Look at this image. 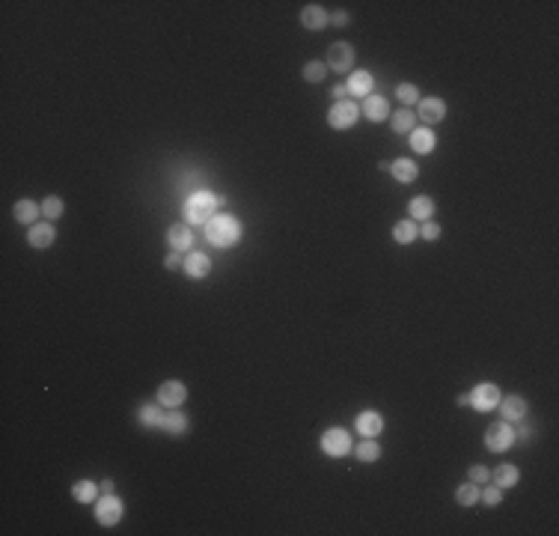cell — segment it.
<instances>
[{"label":"cell","instance_id":"cell-1","mask_svg":"<svg viewBox=\"0 0 559 536\" xmlns=\"http://www.w3.org/2000/svg\"><path fill=\"white\" fill-rule=\"evenodd\" d=\"M244 235V226H241V218H235V214H214V218L206 224V238L208 245L214 247H235L238 242H241Z\"/></svg>","mask_w":559,"mask_h":536},{"label":"cell","instance_id":"cell-2","mask_svg":"<svg viewBox=\"0 0 559 536\" xmlns=\"http://www.w3.org/2000/svg\"><path fill=\"white\" fill-rule=\"evenodd\" d=\"M223 206V197H218L214 191H194L187 200H185V206H182V218L187 221V224H208L214 214H218V209Z\"/></svg>","mask_w":559,"mask_h":536},{"label":"cell","instance_id":"cell-3","mask_svg":"<svg viewBox=\"0 0 559 536\" xmlns=\"http://www.w3.org/2000/svg\"><path fill=\"white\" fill-rule=\"evenodd\" d=\"M318 447H321V453H327V456H333V459L348 456V453H351V432H348V429H342V426H330V429L321 432Z\"/></svg>","mask_w":559,"mask_h":536},{"label":"cell","instance_id":"cell-4","mask_svg":"<svg viewBox=\"0 0 559 536\" xmlns=\"http://www.w3.org/2000/svg\"><path fill=\"white\" fill-rule=\"evenodd\" d=\"M92 507H95V521H99L101 528H113V524H119L125 516V504H122V497H116V492L99 495V500H95Z\"/></svg>","mask_w":559,"mask_h":536},{"label":"cell","instance_id":"cell-5","mask_svg":"<svg viewBox=\"0 0 559 536\" xmlns=\"http://www.w3.org/2000/svg\"><path fill=\"white\" fill-rule=\"evenodd\" d=\"M485 447L491 453H506L515 447V426L506 420H497L485 429Z\"/></svg>","mask_w":559,"mask_h":536},{"label":"cell","instance_id":"cell-6","mask_svg":"<svg viewBox=\"0 0 559 536\" xmlns=\"http://www.w3.org/2000/svg\"><path fill=\"white\" fill-rule=\"evenodd\" d=\"M357 116H360V104L345 99V102H337L327 111V125L337 128V131H348V128L357 125Z\"/></svg>","mask_w":559,"mask_h":536},{"label":"cell","instance_id":"cell-7","mask_svg":"<svg viewBox=\"0 0 559 536\" xmlns=\"http://www.w3.org/2000/svg\"><path fill=\"white\" fill-rule=\"evenodd\" d=\"M354 45L351 42H333L327 48V66L333 71H339V75H348V71H354Z\"/></svg>","mask_w":559,"mask_h":536},{"label":"cell","instance_id":"cell-8","mask_svg":"<svg viewBox=\"0 0 559 536\" xmlns=\"http://www.w3.org/2000/svg\"><path fill=\"white\" fill-rule=\"evenodd\" d=\"M500 397H503V393H500V387L494 385V381H482V385H476L470 390V405L476 411H494Z\"/></svg>","mask_w":559,"mask_h":536},{"label":"cell","instance_id":"cell-9","mask_svg":"<svg viewBox=\"0 0 559 536\" xmlns=\"http://www.w3.org/2000/svg\"><path fill=\"white\" fill-rule=\"evenodd\" d=\"M497 411H500V417H503L506 423H521V420H527L530 405H527L523 397H518V393H509V397H500Z\"/></svg>","mask_w":559,"mask_h":536},{"label":"cell","instance_id":"cell-10","mask_svg":"<svg viewBox=\"0 0 559 536\" xmlns=\"http://www.w3.org/2000/svg\"><path fill=\"white\" fill-rule=\"evenodd\" d=\"M187 399V385L178 378H167L158 385V402L164 408H178V405H185Z\"/></svg>","mask_w":559,"mask_h":536},{"label":"cell","instance_id":"cell-11","mask_svg":"<svg viewBox=\"0 0 559 536\" xmlns=\"http://www.w3.org/2000/svg\"><path fill=\"white\" fill-rule=\"evenodd\" d=\"M446 119V102L437 99V95H428V99H420V114H416V123L428 125H437Z\"/></svg>","mask_w":559,"mask_h":536},{"label":"cell","instance_id":"cell-12","mask_svg":"<svg viewBox=\"0 0 559 536\" xmlns=\"http://www.w3.org/2000/svg\"><path fill=\"white\" fill-rule=\"evenodd\" d=\"M167 242H170V247L176 250V254H190L194 250V230H190V224H173L170 230H167Z\"/></svg>","mask_w":559,"mask_h":536},{"label":"cell","instance_id":"cell-13","mask_svg":"<svg viewBox=\"0 0 559 536\" xmlns=\"http://www.w3.org/2000/svg\"><path fill=\"white\" fill-rule=\"evenodd\" d=\"M354 429H357V435H363V438H378L381 432H384V417L372 408H366V411L357 414Z\"/></svg>","mask_w":559,"mask_h":536},{"label":"cell","instance_id":"cell-14","mask_svg":"<svg viewBox=\"0 0 559 536\" xmlns=\"http://www.w3.org/2000/svg\"><path fill=\"white\" fill-rule=\"evenodd\" d=\"M185 277H190V280H202V277H208L211 274V259H208V254H202V250H190V254L185 256Z\"/></svg>","mask_w":559,"mask_h":536},{"label":"cell","instance_id":"cell-15","mask_svg":"<svg viewBox=\"0 0 559 536\" xmlns=\"http://www.w3.org/2000/svg\"><path fill=\"white\" fill-rule=\"evenodd\" d=\"M54 238H57V230H54V224H51V221H39V224H33V226H30V233H27V242H30L33 250H48V247L54 245Z\"/></svg>","mask_w":559,"mask_h":536},{"label":"cell","instance_id":"cell-16","mask_svg":"<svg viewBox=\"0 0 559 536\" xmlns=\"http://www.w3.org/2000/svg\"><path fill=\"white\" fill-rule=\"evenodd\" d=\"M360 114H363L366 119H372V123H381V119H390V102H387L381 92H372V95H366V99H363Z\"/></svg>","mask_w":559,"mask_h":536},{"label":"cell","instance_id":"cell-17","mask_svg":"<svg viewBox=\"0 0 559 536\" xmlns=\"http://www.w3.org/2000/svg\"><path fill=\"white\" fill-rule=\"evenodd\" d=\"M408 137H411V149H413L416 155H432V152H434V143H437V137H434V131H432V128L416 125Z\"/></svg>","mask_w":559,"mask_h":536},{"label":"cell","instance_id":"cell-18","mask_svg":"<svg viewBox=\"0 0 559 536\" xmlns=\"http://www.w3.org/2000/svg\"><path fill=\"white\" fill-rule=\"evenodd\" d=\"M491 483L500 486V488H515V486L521 483V471H518V465H511V462H500L497 468L491 471Z\"/></svg>","mask_w":559,"mask_h":536},{"label":"cell","instance_id":"cell-19","mask_svg":"<svg viewBox=\"0 0 559 536\" xmlns=\"http://www.w3.org/2000/svg\"><path fill=\"white\" fill-rule=\"evenodd\" d=\"M327 21H330V15H327V9H325V6L309 4V6L301 9V24H304L306 30H325V27H327Z\"/></svg>","mask_w":559,"mask_h":536},{"label":"cell","instance_id":"cell-20","mask_svg":"<svg viewBox=\"0 0 559 536\" xmlns=\"http://www.w3.org/2000/svg\"><path fill=\"white\" fill-rule=\"evenodd\" d=\"M161 429L167 435H173V438H182V435H187V429H190V420H187V414L185 411H176V408H170L164 414V423H161Z\"/></svg>","mask_w":559,"mask_h":536},{"label":"cell","instance_id":"cell-21","mask_svg":"<svg viewBox=\"0 0 559 536\" xmlns=\"http://www.w3.org/2000/svg\"><path fill=\"white\" fill-rule=\"evenodd\" d=\"M345 87H348V95H372V87H375V78L369 75L366 69H357V71H351V78L345 81Z\"/></svg>","mask_w":559,"mask_h":536},{"label":"cell","instance_id":"cell-22","mask_svg":"<svg viewBox=\"0 0 559 536\" xmlns=\"http://www.w3.org/2000/svg\"><path fill=\"white\" fill-rule=\"evenodd\" d=\"M390 173H392V179H396V182L411 185L413 179L420 176V164H416L413 158H399V161L390 164Z\"/></svg>","mask_w":559,"mask_h":536},{"label":"cell","instance_id":"cell-23","mask_svg":"<svg viewBox=\"0 0 559 536\" xmlns=\"http://www.w3.org/2000/svg\"><path fill=\"white\" fill-rule=\"evenodd\" d=\"M12 214H15V221L18 224H36L39 221V214H42V206L36 200H18L15 206H12Z\"/></svg>","mask_w":559,"mask_h":536},{"label":"cell","instance_id":"cell-24","mask_svg":"<svg viewBox=\"0 0 559 536\" xmlns=\"http://www.w3.org/2000/svg\"><path fill=\"white\" fill-rule=\"evenodd\" d=\"M161 408H164L161 402H146V405H140V408H137V420H140L143 426H149V429H161L164 414H167V411H161Z\"/></svg>","mask_w":559,"mask_h":536},{"label":"cell","instance_id":"cell-25","mask_svg":"<svg viewBox=\"0 0 559 536\" xmlns=\"http://www.w3.org/2000/svg\"><path fill=\"white\" fill-rule=\"evenodd\" d=\"M99 495H101V486L92 483V480H78L75 486H71V497L80 500V504H87V507H92L95 500H99Z\"/></svg>","mask_w":559,"mask_h":536},{"label":"cell","instance_id":"cell-26","mask_svg":"<svg viewBox=\"0 0 559 536\" xmlns=\"http://www.w3.org/2000/svg\"><path fill=\"white\" fill-rule=\"evenodd\" d=\"M390 128H392V135H411V131L416 128V114L411 111V107H402V111H396L390 116Z\"/></svg>","mask_w":559,"mask_h":536},{"label":"cell","instance_id":"cell-27","mask_svg":"<svg viewBox=\"0 0 559 536\" xmlns=\"http://www.w3.org/2000/svg\"><path fill=\"white\" fill-rule=\"evenodd\" d=\"M408 212H411L413 221H432V214H434V200L428 197V194H416V197L408 202Z\"/></svg>","mask_w":559,"mask_h":536},{"label":"cell","instance_id":"cell-28","mask_svg":"<svg viewBox=\"0 0 559 536\" xmlns=\"http://www.w3.org/2000/svg\"><path fill=\"white\" fill-rule=\"evenodd\" d=\"M416 235H420V224H416L413 218L396 221V226H392V242L396 245H411Z\"/></svg>","mask_w":559,"mask_h":536},{"label":"cell","instance_id":"cell-29","mask_svg":"<svg viewBox=\"0 0 559 536\" xmlns=\"http://www.w3.org/2000/svg\"><path fill=\"white\" fill-rule=\"evenodd\" d=\"M354 459L357 462H366V465L369 462H378L381 459V444H378L375 438H363L360 444L354 447Z\"/></svg>","mask_w":559,"mask_h":536},{"label":"cell","instance_id":"cell-30","mask_svg":"<svg viewBox=\"0 0 559 536\" xmlns=\"http://www.w3.org/2000/svg\"><path fill=\"white\" fill-rule=\"evenodd\" d=\"M479 497H482V488L476 486V483H461L458 488H455V500H458V507H476L479 504Z\"/></svg>","mask_w":559,"mask_h":536},{"label":"cell","instance_id":"cell-31","mask_svg":"<svg viewBox=\"0 0 559 536\" xmlns=\"http://www.w3.org/2000/svg\"><path fill=\"white\" fill-rule=\"evenodd\" d=\"M301 75L309 83H321V81L327 78V63H321V60H309V63L301 69Z\"/></svg>","mask_w":559,"mask_h":536},{"label":"cell","instance_id":"cell-32","mask_svg":"<svg viewBox=\"0 0 559 536\" xmlns=\"http://www.w3.org/2000/svg\"><path fill=\"white\" fill-rule=\"evenodd\" d=\"M396 99L404 104V107H411V104H420V87H416V83H399L396 87Z\"/></svg>","mask_w":559,"mask_h":536},{"label":"cell","instance_id":"cell-33","mask_svg":"<svg viewBox=\"0 0 559 536\" xmlns=\"http://www.w3.org/2000/svg\"><path fill=\"white\" fill-rule=\"evenodd\" d=\"M63 212H66V206H63V200H59L57 194H51V197L42 200V218H45V221H57Z\"/></svg>","mask_w":559,"mask_h":536},{"label":"cell","instance_id":"cell-34","mask_svg":"<svg viewBox=\"0 0 559 536\" xmlns=\"http://www.w3.org/2000/svg\"><path fill=\"white\" fill-rule=\"evenodd\" d=\"M479 500H485V507H500V504H503V488L494 486V483H485Z\"/></svg>","mask_w":559,"mask_h":536},{"label":"cell","instance_id":"cell-35","mask_svg":"<svg viewBox=\"0 0 559 536\" xmlns=\"http://www.w3.org/2000/svg\"><path fill=\"white\" fill-rule=\"evenodd\" d=\"M467 480L476 483V486H485V483H491V471H488L485 465H473V468L467 471Z\"/></svg>","mask_w":559,"mask_h":536},{"label":"cell","instance_id":"cell-36","mask_svg":"<svg viewBox=\"0 0 559 536\" xmlns=\"http://www.w3.org/2000/svg\"><path fill=\"white\" fill-rule=\"evenodd\" d=\"M532 438H535V426H532V423H523V420H521V426L515 429V444H530Z\"/></svg>","mask_w":559,"mask_h":536},{"label":"cell","instance_id":"cell-37","mask_svg":"<svg viewBox=\"0 0 559 536\" xmlns=\"http://www.w3.org/2000/svg\"><path fill=\"white\" fill-rule=\"evenodd\" d=\"M420 235L425 238V242H437V238H440V224L423 221V224H420Z\"/></svg>","mask_w":559,"mask_h":536},{"label":"cell","instance_id":"cell-38","mask_svg":"<svg viewBox=\"0 0 559 536\" xmlns=\"http://www.w3.org/2000/svg\"><path fill=\"white\" fill-rule=\"evenodd\" d=\"M164 266L170 268V271H182V268H185V256L176 254V250H170V254L164 256Z\"/></svg>","mask_w":559,"mask_h":536},{"label":"cell","instance_id":"cell-39","mask_svg":"<svg viewBox=\"0 0 559 536\" xmlns=\"http://www.w3.org/2000/svg\"><path fill=\"white\" fill-rule=\"evenodd\" d=\"M330 95H333V99H337V102L351 99V95H348V87H345V83H337V87H330Z\"/></svg>","mask_w":559,"mask_h":536},{"label":"cell","instance_id":"cell-40","mask_svg":"<svg viewBox=\"0 0 559 536\" xmlns=\"http://www.w3.org/2000/svg\"><path fill=\"white\" fill-rule=\"evenodd\" d=\"M348 21H351L348 12H333V15H330V24H337V27H345Z\"/></svg>","mask_w":559,"mask_h":536},{"label":"cell","instance_id":"cell-41","mask_svg":"<svg viewBox=\"0 0 559 536\" xmlns=\"http://www.w3.org/2000/svg\"><path fill=\"white\" fill-rule=\"evenodd\" d=\"M99 486H101V495H113V492H116V483L111 480V476H107V480H101Z\"/></svg>","mask_w":559,"mask_h":536},{"label":"cell","instance_id":"cell-42","mask_svg":"<svg viewBox=\"0 0 559 536\" xmlns=\"http://www.w3.org/2000/svg\"><path fill=\"white\" fill-rule=\"evenodd\" d=\"M458 405H470V393H461V397H458Z\"/></svg>","mask_w":559,"mask_h":536}]
</instances>
